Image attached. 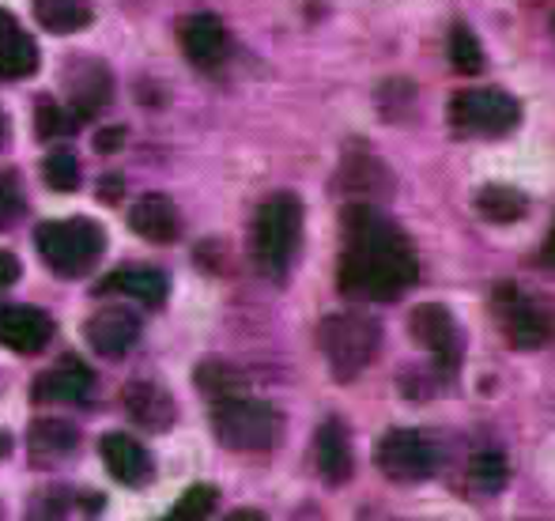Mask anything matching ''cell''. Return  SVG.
I'll return each mask as SVG.
<instances>
[{"label":"cell","instance_id":"14","mask_svg":"<svg viewBox=\"0 0 555 521\" xmlns=\"http://www.w3.org/2000/svg\"><path fill=\"white\" fill-rule=\"evenodd\" d=\"M91 370L80 360H61L57 367L42 370L30 386V401L35 404H76L91 393Z\"/></svg>","mask_w":555,"mask_h":521},{"label":"cell","instance_id":"27","mask_svg":"<svg viewBox=\"0 0 555 521\" xmlns=\"http://www.w3.org/2000/svg\"><path fill=\"white\" fill-rule=\"evenodd\" d=\"M83 121L76 118L68 106H57L53 99H42L35 110V132L42 140H61V136H73L76 129H80Z\"/></svg>","mask_w":555,"mask_h":521},{"label":"cell","instance_id":"7","mask_svg":"<svg viewBox=\"0 0 555 521\" xmlns=\"http://www.w3.org/2000/svg\"><path fill=\"white\" fill-rule=\"evenodd\" d=\"M491 307H495V317L503 325L506 340L521 352H533V348H544L552 340V317L548 310L537 299H529L526 291H518L514 284H499L495 295H491Z\"/></svg>","mask_w":555,"mask_h":521},{"label":"cell","instance_id":"6","mask_svg":"<svg viewBox=\"0 0 555 521\" xmlns=\"http://www.w3.org/2000/svg\"><path fill=\"white\" fill-rule=\"evenodd\" d=\"M450 121L461 136L495 140L521 126V103L495 88H465L453 95Z\"/></svg>","mask_w":555,"mask_h":521},{"label":"cell","instance_id":"41","mask_svg":"<svg viewBox=\"0 0 555 521\" xmlns=\"http://www.w3.org/2000/svg\"><path fill=\"white\" fill-rule=\"evenodd\" d=\"M552 38H555V19H552Z\"/></svg>","mask_w":555,"mask_h":521},{"label":"cell","instance_id":"15","mask_svg":"<svg viewBox=\"0 0 555 521\" xmlns=\"http://www.w3.org/2000/svg\"><path fill=\"white\" fill-rule=\"evenodd\" d=\"M129 227L137 231L144 243L170 246L182 231V216H178L175 200L163 197V193H147L137 205L129 208Z\"/></svg>","mask_w":555,"mask_h":521},{"label":"cell","instance_id":"25","mask_svg":"<svg viewBox=\"0 0 555 521\" xmlns=\"http://www.w3.org/2000/svg\"><path fill=\"white\" fill-rule=\"evenodd\" d=\"M450 61L461 76H480L483 65H488L480 38H476L465 23H453V30H450Z\"/></svg>","mask_w":555,"mask_h":521},{"label":"cell","instance_id":"40","mask_svg":"<svg viewBox=\"0 0 555 521\" xmlns=\"http://www.w3.org/2000/svg\"><path fill=\"white\" fill-rule=\"evenodd\" d=\"M521 4H544V0H521Z\"/></svg>","mask_w":555,"mask_h":521},{"label":"cell","instance_id":"28","mask_svg":"<svg viewBox=\"0 0 555 521\" xmlns=\"http://www.w3.org/2000/svg\"><path fill=\"white\" fill-rule=\"evenodd\" d=\"M242 375L234 367H227V363H216V360H208V363H201L197 367V390L201 393H208L212 401H223V396H234V393H242Z\"/></svg>","mask_w":555,"mask_h":521},{"label":"cell","instance_id":"23","mask_svg":"<svg viewBox=\"0 0 555 521\" xmlns=\"http://www.w3.org/2000/svg\"><path fill=\"white\" fill-rule=\"evenodd\" d=\"M476 212L488 223H518L529 212V197L521 190H514V185L491 182L476 193Z\"/></svg>","mask_w":555,"mask_h":521},{"label":"cell","instance_id":"29","mask_svg":"<svg viewBox=\"0 0 555 521\" xmlns=\"http://www.w3.org/2000/svg\"><path fill=\"white\" fill-rule=\"evenodd\" d=\"M473 484L488 495H495L506 484V457L499 450H483L473 457Z\"/></svg>","mask_w":555,"mask_h":521},{"label":"cell","instance_id":"11","mask_svg":"<svg viewBox=\"0 0 555 521\" xmlns=\"http://www.w3.org/2000/svg\"><path fill=\"white\" fill-rule=\"evenodd\" d=\"M83 340H88L99 355L117 360V355H125L140 340V317L125 307H106L83 322Z\"/></svg>","mask_w":555,"mask_h":521},{"label":"cell","instance_id":"39","mask_svg":"<svg viewBox=\"0 0 555 521\" xmlns=\"http://www.w3.org/2000/svg\"><path fill=\"white\" fill-rule=\"evenodd\" d=\"M4 132H8V126H4V118H0V144H4Z\"/></svg>","mask_w":555,"mask_h":521},{"label":"cell","instance_id":"21","mask_svg":"<svg viewBox=\"0 0 555 521\" xmlns=\"http://www.w3.org/2000/svg\"><path fill=\"white\" fill-rule=\"evenodd\" d=\"M99 291H117V295H129V299L144 302V307H163L170 295V279L155 269H121V272H111V276L99 284Z\"/></svg>","mask_w":555,"mask_h":521},{"label":"cell","instance_id":"3","mask_svg":"<svg viewBox=\"0 0 555 521\" xmlns=\"http://www.w3.org/2000/svg\"><path fill=\"white\" fill-rule=\"evenodd\" d=\"M212 431L220 439V446L234 450V454H264V450H272L280 442L284 419H280V412L269 401L234 393L216 401Z\"/></svg>","mask_w":555,"mask_h":521},{"label":"cell","instance_id":"38","mask_svg":"<svg viewBox=\"0 0 555 521\" xmlns=\"http://www.w3.org/2000/svg\"><path fill=\"white\" fill-rule=\"evenodd\" d=\"M8 454H12V434L0 431V457H8Z\"/></svg>","mask_w":555,"mask_h":521},{"label":"cell","instance_id":"37","mask_svg":"<svg viewBox=\"0 0 555 521\" xmlns=\"http://www.w3.org/2000/svg\"><path fill=\"white\" fill-rule=\"evenodd\" d=\"M117 193H121V182H106L103 185V200H111V205L117 200Z\"/></svg>","mask_w":555,"mask_h":521},{"label":"cell","instance_id":"8","mask_svg":"<svg viewBox=\"0 0 555 521\" xmlns=\"http://www.w3.org/2000/svg\"><path fill=\"white\" fill-rule=\"evenodd\" d=\"M374 465L393 484H420L435 472V450L412 427H393L374 442Z\"/></svg>","mask_w":555,"mask_h":521},{"label":"cell","instance_id":"12","mask_svg":"<svg viewBox=\"0 0 555 521\" xmlns=\"http://www.w3.org/2000/svg\"><path fill=\"white\" fill-rule=\"evenodd\" d=\"M178 45H182V53L197 68H216L227 53V30H223L220 15H212V12L185 15V19L178 23Z\"/></svg>","mask_w":555,"mask_h":521},{"label":"cell","instance_id":"20","mask_svg":"<svg viewBox=\"0 0 555 521\" xmlns=\"http://www.w3.org/2000/svg\"><path fill=\"white\" fill-rule=\"evenodd\" d=\"M27 442H30V461L53 465L80 446V431L68 419H35L27 431Z\"/></svg>","mask_w":555,"mask_h":521},{"label":"cell","instance_id":"18","mask_svg":"<svg viewBox=\"0 0 555 521\" xmlns=\"http://www.w3.org/2000/svg\"><path fill=\"white\" fill-rule=\"evenodd\" d=\"M121 408L137 419L144 431H167L175 424L178 408H175V396H170L163 386L155 382H129L121 390Z\"/></svg>","mask_w":555,"mask_h":521},{"label":"cell","instance_id":"13","mask_svg":"<svg viewBox=\"0 0 555 521\" xmlns=\"http://www.w3.org/2000/svg\"><path fill=\"white\" fill-rule=\"evenodd\" d=\"M99 454H103L111 477L117 480V484H125V487H144L147 480L155 477V465H152V457H147V450L140 446L137 439L121 434V431L103 434V442H99Z\"/></svg>","mask_w":555,"mask_h":521},{"label":"cell","instance_id":"22","mask_svg":"<svg viewBox=\"0 0 555 521\" xmlns=\"http://www.w3.org/2000/svg\"><path fill=\"white\" fill-rule=\"evenodd\" d=\"M30 12L38 27L50 35H76L95 19L88 0H30Z\"/></svg>","mask_w":555,"mask_h":521},{"label":"cell","instance_id":"33","mask_svg":"<svg viewBox=\"0 0 555 521\" xmlns=\"http://www.w3.org/2000/svg\"><path fill=\"white\" fill-rule=\"evenodd\" d=\"M20 258H15V253H8V250H0V291H4V287H12L15 279H20Z\"/></svg>","mask_w":555,"mask_h":521},{"label":"cell","instance_id":"5","mask_svg":"<svg viewBox=\"0 0 555 521\" xmlns=\"http://www.w3.org/2000/svg\"><path fill=\"white\" fill-rule=\"evenodd\" d=\"M35 246L42 253V261L50 264L57 276H83L106 250V231L103 223L83 220H46L35 231Z\"/></svg>","mask_w":555,"mask_h":521},{"label":"cell","instance_id":"17","mask_svg":"<svg viewBox=\"0 0 555 521\" xmlns=\"http://www.w3.org/2000/svg\"><path fill=\"white\" fill-rule=\"evenodd\" d=\"M38 73V45L12 12L0 8V80H27Z\"/></svg>","mask_w":555,"mask_h":521},{"label":"cell","instance_id":"2","mask_svg":"<svg viewBox=\"0 0 555 521\" xmlns=\"http://www.w3.org/2000/svg\"><path fill=\"white\" fill-rule=\"evenodd\" d=\"M302 243V200L295 193H272L254 216V264L269 279H284Z\"/></svg>","mask_w":555,"mask_h":521},{"label":"cell","instance_id":"36","mask_svg":"<svg viewBox=\"0 0 555 521\" xmlns=\"http://www.w3.org/2000/svg\"><path fill=\"white\" fill-rule=\"evenodd\" d=\"M223 521H269L261 515V510H249V507H242V510H234V515H227Z\"/></svg>","mask_w":555,"mask_h":521},{"label":"cell","instance_id":"30","mask_svg":"<svg viewBox=\"0 0 555 521\" xmlns=\"http://www.w3.org/2000/svg\"><path fill=\"white\" fill-rule=\"evenodd\" d=\"M27 200H23V182L15 170H0V231H8L23 216Z\"/></svg>","mask_w":555,"mask_h":521},{"label":"cell","instance_id":"16","mask_svg":"<svg viewBox=\"0 0 555 521\" xmlns=\"http://www.w3.org/2000/svg\"><path fill=\"white\" fill-rule=\"evenodd\" d=\"M68 80V110L80 121H88L95 110H103L111 99V73L99 61H76L65 73Z\"/></svg>","mask_w":555,"mask_h":521},{"label":"cell","instance_id":"34","mask_svg":"<svg viewBox=\"0 0 555 521\" xmlns=\"http://www.w3.org/2000/svg\"><path fill=\"white\" fill-rule=\"evenodd\" d=\"M121 144H125V129H121V126L103 129V132H99V136H95V147H99V152H106V155L117 152V147H121Z\"/></svg>","mask_w":555,"mask_h":521},{"label":"cell","instance_id":"9","mask_svg":"<svg viewBox=\"0 0 555 521\" xmlns=\"http://www.w3.org/2000/svg\"><path fill=\"white\" fill-rule=\"evenodd\" d=\"M409 337L427 348L439 375H453L461 367V329L442 302H420L409 314Z\"/></svg>","mask_w":555,"mask_h":521},{"label":"cell","instance_id":"1","mask_svg":"<svg viewBox=\"0 0 555 521\" xmlns=\"http://www.w3.org/2000/svg\"><path fill=\"white\" fill-rule=\"evenodd\" d=\"M420 279V258L412 238L374 205L344 212V250L336 264V284L348 299L393 302Z\"/></svg>","mask_w":555,"mask_h":521},{"label":"cell","instance_id":"26","mask_svg":"<svg viewBox=\"0 0 555 521\" xmlns=\"http://www.w3.org/2000/svg\"><path fill=\"white\" fill-rule=\"evenodd\" d=\"M42 178H46V185L57 190V193L80 190V159H76V152H68V147H53L42 162Z\"/></svg>","mask_w":555,"mask_h":521},{"label":"cell","instance_id":"31","mask_svg":"<svg viewBox=\"0 0 555 521\" xmlns=\"http://www.w3.org/2000/svg\"><path fill=\"white\" fill-rule=\"evenodd\" d=\"M68 515V492L65 487H46V492L30 495L27 521H65Z\"/></svg>","mask_w":555,"mask_h":521},{"label":"cell","instance_id":"10","mask_svg":"<svg viewBox=\"0 0 555 521\" xmlns=\"http://www.w3.org/2000/svg\"><path fill=\"white\" fill-rule=\"evenodd\" d=\"M53 337V317L38 307H15V302H0V344L12 348L20 355H35L50 344Z\"/></svg>","mask_w":555,"mask_h":521},{"label":"cell","instance_id":"32","mask_svg":"<svg viewBox=\"0 0 555 521\" xmlns=\"http://www.w3.org/2000/svg\"><path fill=\"white\" fill-rule=\"evenodd\" d=\"M412 103H416V83L386 80L378 88V106H382V114H386V118H397V114H404Z\"/></svg>","mask_w":555,"mask_h":521},{"label":"cell","instance_id":"24","mask_svg":"<svg viewBox=\"0 0 555 521\" xmlns=\"http://www.w3.org/2000/svg\"><path fill=\"white\" fill-rule=\"evenodd\" d=\"M216 499H220V492H216L212 484H193L178 495L175 507L159 521H208V515L216 510Z\"/></svg>","mask_w":555,"mask_h":521},{"label":"cell","instance_id":"4","mask_svg":"<svg viewBox=\"0 0 555 521\" xmlns=\"http://www.w3.org/2000/svg\"><path fill=\"white\" fill-rule=\"evenodd\" d=\"M318 348L336 382H356L378 355L382 329L366 314H330L318 325Z\"/></svg>","mask_w":555,"mask_h":521},{"label":"cell","instance_id":"35","mask_svg":"<svg viewBox=\"0 0 555 521\" xmlns=\"http://www.w3.org/2000/svg\"><path fill=\"white\" fill-rule=\"evenodd\" d=\"M541 264L555 276V223H552V231H548V238H544V246H541Z\"/></svg>","mask_w":555,"mask_h":521},{"label":"cell","instance_id":"19","mask_svg":"<svg viewBox=\"0 0 555 521\" xmlns=\"http://www.w3.org/2000/svg\"><path fill=\"white\" fill-rule=\"evenodd\" d=\"M314 465L318 472H322L325 484H348L351 480V469H356V461H351V442H348V431H344L340 419H325L322 427H318L314 434Z\"/></svg>","mask_w":555,"mask_h":521}]
</instances>
